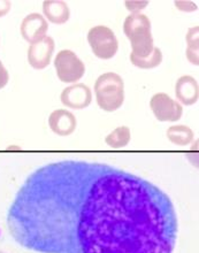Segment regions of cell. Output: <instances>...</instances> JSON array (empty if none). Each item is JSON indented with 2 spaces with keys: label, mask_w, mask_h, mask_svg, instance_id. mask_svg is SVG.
Wrapping results in <instances>:
<instances>
[{
  "label": "cell",
  "mask_w": 199,
  "mask_h": 253,
  "mask_svg": "<svg viewBox=\"0 0 199 253\" xmlns=\"http://www.w3.org/2000/svg\"><path fill=\"white\" fill-rule=\"evenodd\" d=\"M10 237L36 253H173L169 196L107 164L62 160L35 169L6 216Z\"/></svg>",
  "instance_id": "cell-1"
},
{
  "label": "cell",
  "mask_w": 199,
  "mask_h": 253,
  "mask_svg": "<svg viewBox=\"0 0 199 253\" xmlns=\"http://www.w3.org/2000/svg\"><path fill=\"white\" fill-rule=\"evenodd\" d=\"M123 33L130 42L131 53L138 58H146L155 48L151 21L145 14H129L124 19Z\"/></svg>",
  "instance_id": "cell-2"
},
{
  "label": "cell",
  "mask_w": 199,
  "mask_h": 253,
  "mask_svg": "<svg viewBox=\"0 0 199 253\" xmlns=\"http://www.w3.org/2000/svg\"><path fill=\"white\" fill-rule=\"evenodd\" d=\"M96 101L100 110L107 113L118 111L124 103V82L117 73H104L96 80Z\"/></svg>",
  "instance_id": "cell-3"
},
{
  "label": "cell",
  "mask_w": 199,
  "mask_h": 253,
  "mask_svg": "<svg viewBox=\"0 0 199 253\" xmlns=\"http://www.w3.org/2000/svg\"><path fill=\"white\" fill-rule=\"evenodd\" d=\"M92 53L101 60H110L119 51V41L114 31L106 26H96L86 36Z\"/></svg>",
  "instance_id": "cell-4"
},
{
  "label": "cell",
  "mask_w": 199,
  "mask_h": 253,
  "mask_svg": "<svg viewBox=\"0 0 199 253\" xmlns=\"http://www.w3.org/2000/svg\"><path fill=\"white\" fill-rule=\"evenodd\" d=\"M53 63L58 79L62 83H78L85 74L84 62L72 50L59 51Z\"/></svg>",
  "instance_id": "cell-5"
},
{
  "label": "cell",
  "mask_w": 199,
  "mask_h": 253,
  "mask_svg": "<svg viewBox=\"0 0 199 253\" xmlns=\"http://www.w3.org/2000/svg\"><path fill=\"white\" fill-rule=\"evenodd\" d=\"M150 108L160 122H176L183 114L182 105L165 92L153 94L150 100Z\"/></svg>",
  "instance_id": "cell-6"
},
{
  "label": "cell",
  "mask_w": 199,
  "mask_h": 253,
  "mask_svg": "<svg viewBox=\"0 0 199 253\" xmlns=\"http://www.w3.org/2000/svg\"><path fill=\"white\" fill-rule=\"evenodd\" d=\"M55 50L54 40L51 36H45L43 40L29 45L27 58L29 65L36 70H43L50 65Z\"/></svg>",
  "instance_id": "cell-7"
},
{
  "label": "cell",
  "mask_w": 199,
  "mask_h": 253,
  "mask_svg": "<svg viewBox=\"0 0 199 253\" xmlns=\"http://www.w3.org/2000/svg\"><path fill=\"white\" fill-rule=\"evenodd\" d=\"M61 104L71 110H84L92 103V91L84 83H75L65 87L60 94Z\"/></svg>",
  "instance_id": "cell-8"
},
{
  "label": "cell",
  "mask_w": 199,
  "mask_h": 253,
  "mask_svg": "<svg viewBox=\"0 0 199 253\" xmlns=\"http://www.w3.org/2000/svg\"><path fill=\"white\" fill-rule=\"evenodd\" d=\"M48 23L43 14L30 13L24 17L21 22L20 33L21 36L29 44L36 43V42L43 40L47 36Z\"/></svg>",
  "instance_id": "cell-9"
},
{
  "label": "cell",
  "mask_w": 199,
  "mask_h": 253,
  "mask_svg": "<svg viewBox=\"0 0 199 253\" xmlns=\"http://www.w3.org/2000/svg\"><path fill=\"white\" fill-rule=\"evenodd\" d=\"M48 126L55 135L67 137L75 132L76 126H78V120L71 111L59 108V110L52 112L48 117Z\"/></svg>",
  "instance_id": "cell-10"
},
{
  "label": "cell",
  "mask_w": 199,
  "mask_h": 253,
  "mask_svg": "<svg viewBox=\"0 0 199 253\" xmlns=\"http://www.w3.org/2000/svg\"><path fill=\"white\" fill-rule=\"evenodd\" d=\"M175 97L182 106H193L199 99V85L191 75H183L176 81Z\"/></svg>",
  "instance_id": "cell-11"
},
{
  "label": "cell",
  "mask_w": 199,
  "mask_h": 253,
  "mask_svg": "<svg viewBox=\"0 0 199 253\" xmlns=\"http://www.w3.org/2000/svg\"><path fill=\"white\" fill-rule=\"evenodd\" d=\"M43 14L46 21L54 24H65L71 19V9L62 0H44Z\"/></svg>",
  "instance_id": "cell-12"
},
{
  "label": "cell",
  "mask_w": 199,
  "mask_h": 253,
  "mask_svg": "<svg viewBox=\"0 0 199 253\" xmlns=\"http://www.w3.org/2000/svg\"><path fill=\"white\" fill-rule=\"evenodd\" d=\"M167 138L170 143L177 146H187L193 143L195 138L194 130L186 125H174L170 126L166 131Z\"/></svg>",
  "instance_id": "cell-13"
},
{
  "label": "cell",
  "mask_w": 199,
  "mask_h": 253,
  "mask_svg": "<svg viewBox=\"0 0 199 253\" xmlns=\"http://www.w3.org/2000/svg\"><path fill=\"white\" fill-rule=\"evenodd\" d=\"M131 131L127 126H120L105 137V143L112 149H123L130 143Z\"/></svg>",
  "instance_id": "cell-14"
},
{
  "label": "cell",
  "mask_w": 199,
  "mask_h": 253,
  "mask_svg": "<svg viewBox=\"0 0 199 253\" xmlns=\"http://www.w3.org/2000/svg\"><path fill=\"white\" fill-rule=\"evenodd\" d=\"M187 50L186 57L188 61L195 66L199 65V27L195 26L188 29L186 35Z\"/></svg>",
  "instance_id": "cell-15"
},
{
  "label": "cell",
  "mask_w": 199,
  "mask_h": 253,
  "mask_svg": "<svg viewBox=\"0 0 199 253\" xmlns=\"http://www.w3.org/2000/svg\"><path fill=\"white\" fill-rule=\"evenodd\" d=\"M129 59H130V62L135 67H137V68H139V69L148 70V69H155L158 66L161 65L163 55H162L161 50H160L159 47L155 46L152 53L150 54L149 57L138 58L132 53H130V57H129Z\"/></svg>",
  "instance_id": "cell-16"
},
{
  "label": "cell",
  "mask_w": 199,
  "mask_h": 253,
  "mask_svg": "<svg viewBox=\"0 0 199 253\" xmlns=\"http://www.w3.org/2000/svg\"><path fill=\"white\" fill-rule=\"evenodd\" d=\"M149 5L148 0H125L124 6L131 14L141 13Z\"/></svg>",
  "instance_id": "cell-17"
},
{
  "label": "cell",
  "mask_w": 199,
  "mask_h": 253,
  "mask_svg": "<svg viewBox=\"0 0 199 253\" xmlns=\"http://www.w3.org/2000/svg\"><path fill=\"white\" fill-rule=\"evenodd\" d=\"M174 5L181 12H186V13H193L196 12L198 9V6L196 2L194 1H189V0H175L174 1Z\"/></svg>",
  "instance_id": "cell-18"
},
{
  "label": "cell",
  "mask_w": 199,
  "mask_h": 253,
  "mask_svg": "<svg viewBox=\"0 0 199 253\" xmlns=\"http://www.w3.org/2000/svg\"><path fill=\"white\" fill-rule=\"evenodd\" d=\"M9 81V73L6 69V67L3 66L2 61L0 60V90L3 89L7 85Z\"/></svg>",
  "instance_id": "cell-19"
},
{
  "label": "cell",
  "mask_w": 199,
  "mask_h": 253,
  "mask_svg": "<svg viewBox=\"0 0 199 253\" xmlns=\"http://www.w3.org/2000/svg\"><path fill=\"white\" fill-rule=\"evenodd\" d=\"M12 8V2L9 0H0V17L6 16Z\"/></svg>",
  "instance_id": "cell-20"
}]
</instances>
